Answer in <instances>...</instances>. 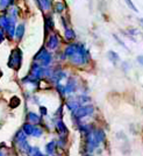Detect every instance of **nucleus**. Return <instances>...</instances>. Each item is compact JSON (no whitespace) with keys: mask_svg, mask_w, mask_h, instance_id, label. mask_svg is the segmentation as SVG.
Here are the masks:
<instances>
[{"mask_svg":"<svg viewBox=\"0 0 143 156\" xmlns=\"http://www.w3.org/2000/svg\"><path fill=\"white\" fill-rule=\"evenodd\" d=\"M69 59L71 61L73 64L84 65L89 62L90 55H89V51L85 49V47L83 46V44L77 43V50H76V52H75Z\"/></svg>","mask_w":143,"mask_h":156,"instance_id":"nucleus-1","label":"nucleus"},{"mask_svg":"<svg viewBox=\"0 0 143 156\" xmlns=\"http://www.w3.org/2000/svg\"><path fill=\"white\" fill-rule=\"evenodd\" d=\"M52 62V54L46 48H42L34 57V63H37L41 66H48Z\"/></svg>","mask_w":143,"mask_h":156,"instance_id":"nucleus-2","label":"nucleus"},{"mask_svg":"<svg viewBox=\"0 0 143 156\" xmlns=\"http://www.w3.org/2000/svg\"><path fill=\"white\" fill-rule=\"evenodd\" d=\"M93 112H94V107L92 105H83V106H80L79 108H77L72 113V117L79 120V119H83V118L87 117V115L93 114Z\"/></svg>","mask_w":143,"mask_h":156,"instance_id":"nucleus-3","label":"nucleus"},{"mask_svg":"<svg viewBox=\"0 0 143 156\" xmlns=\"http://www.w3.org/2000/svg\"><path fill=\"white\" fill-rule=\"evenodd\" d=\"M21 63H22V51L20 49H15L11 57H9V62H8V65L11 68H13L15 70H19L20 66H21Z\"/></svg>","mask_w":143,"mask_h":156,"instance_id":"nucleus-4","label":"nucleus"},{"mask_svg":"<svg viewBox=\"0 0 143 156\" xmlns=\"http://www.w3.org/2000/svg\"><path fill=\"white\" fill-rule=\"evenodd\" d=\"M58 46H59L58 36H57L56 34H51V35L49 36L48 42H47V48L50 49V50H55Z\"/></svg>","mask_w":143,"mask_h":156,"instance_id":"nucleus-5","label":"nucleus"},{"mask_svg":"<svg viewBox=\"0 0 143 156\" xmlns=\"http://www.w3.org/2000/svg\"><path fill=\"white\" fill-rule=\"evenodd\" d=\"M27 120H28L29 124L34 125V126H37V125L42 124V118L37 115L36 113H34V112H29L27 114Z\"/></svg>","mask_w":143,"mask_h":156,"instance_id":"nucleus-6","label":"nucleus"},{"mask_svg":"<svg viewBox=\"0 0 143 156\" xmlns=\"http://www.w3.org/2000/svg\"><path fill=\"white\" fill-rule=\"evenodd\" d=\"M56 129L58 132L59 136H68V134H69V129H68V127L65 126V124L59 119L57 120V122H56Z\"/></svg>","mask_w":143,"mask_h":156,"instance_id":"nucleus-7","label":"nucleus"},{"mask_svg":"<svg viewBox=\"0 0 143 156\" xmlns=\"http://www.w3.org/2000/svg\"><path fill=\"white\" fill-rule=\"evenodd\" d=\"M77 90V80L75 78H69L68 83L65 84V92L66 93H73Z\"/></svg>","mask_w":143,"mask_h":156,"instance_id":"nucleus-8","label":"nucleus"},{"mask_svg":"<svg viewBox=\"0 0 143 156\" xmlns=\"http://www.w3.org/2000/svg\"><path fill=\"white\" fill-rule=\"evenodd\" d=\"M82 105L78 103V100L77 99H69L68 101H66V107L69 108V110L71 111L72 113L75 112V111L77 110V108H79Z\"/></svg>","mask_w":143,"mask_h":156,"instance_id":"nucleus-9","label":"nucleus"},{"mask_svg":"<svg viewBox=\"0 0 143 156\" xmlns=\"http://www.w3.org/2000/svg\"><path fill=\"white\" fill-rule=\"evenodd\" d=\"M14 141L16 142V144L23 142V141H27V135L25 134V132L22 129L18 130V132L15 133V135H14Z\"/></svg>","mask_w":143,"mask_h":156,"instance_id":"nucleus-10","label":"nucleus"},{"mask_svg":"<svg viewBox=\"0 0 143 156\" xmlns=\"http://www.w3.org/2000/svg\"><path fill=\"white\" fill-rule=\"evenodd\" d=\"M56 146H57L56 141H50V142L47 143L46 151H47V154H48V156H52L55 154V151H56Z\"/></svg>","mask_w":143,"mask_h":156,"instance_id":"nucleus-11","label":"nucleus"},{"mask_svg":"<svg viewBox=\"0 0 143 156\" xmlns=\"http://www.w3.org/2000/svg\"><path fill=\"white\" fill-rule=\"evenodd\" d=\"M107 57H108V59L111 61L113 64H117V62L120 61V56L115 51H113V50H110V51L107 52Z\"/></svg>","mask_w":143,"mask_h":156,"instance_id":"nucleus-12","label":"nucleus"},{"mask_svg":"<svg viewBox=\"0 0 143 156\" xmlns=\"http://www.w3.org/2000/svg\"><path fill=\"white\" fill-rule=\"evenodd\" d=\"M34 128H35V126H34V125L29 124V122H25L21 129L25 132V134H26V135H33V130H34Z\"/></svg>","mask_w":143,"mask_h":156,"instance_id":"nucleus-13","label":"nucleus"},{"mask_svg":"<svg viewBox=\"0 0 143 156\" xmlns=\"http://www.w3.org/2000/svg\"><path fill=\"white\" fill-rule=\"evenodd\" d=\"M25 34V23H20L19 26L16 27V30H15V36L18 40H21L22 36Z\"/></svg>","mask_w":143,"mask_h":156,"instance_id":"nucleus-14","label":"nucleus"},{"mask_svg":"<svg viewBox=\"0 0 143 156\" xmlns=\"http://www.w3.org/2000/svg\"><path fill=\"white\" fill-rule=\"evenodd\" d=\"M64 33L65 39L68 40V41H73V40L76 39V33L73 32V29H71V28H66Z\"/></svg>","mask_w":143,"mask_h":156,"instance_id":"nucleus-15","label":"nucleus"},{"mask_svg":"<svg viewBox=\"0 0 143 156\" xmlns=\"http://www.w3.org/2000/svg\"><path fill=\"white\" fill-rule=\"evenodd\" d=\"M28 155L29 156H44L42 154V151L40 150L39 147H30V149L28 151Z\"/></svg>","mask_w":143,"mask_h":156,"instance_id":"nucleus-16","label":"nucleus"},{"mask_svg":"<svg viewBox=\"0 0 143 156\" xmlns=\"http://www.w3.org/2000/svg\"><path fill=\"white\" fill-rule=\"evenodd\" d=\"M37 4H41V7L43 9H49L51 7V0H40Z\"/></svg>","mask_w":143,"mask_h":156,"instance_id":"nucleus-17","label":"nucleus"},{"mask_svg":"<svg viewBox=\"0 0 143 156\" xmlns=\"http://www.w3.org/2000/svg\"><path fill=\"white\" fill-rule=\"evenodd\" d=\"M42 134H43V129L39 127V126H35V128L33 130V136L34 137H40L42 136Z\"/></svg>","mask_w":143,"mask_h":156,"instance_id":"nucleus-18","label":"nucleus"},{"mask_svg":"<svg viewBox=\"0 0 143 156\" xmlns=\"http://www.w3.org/2000/svg\"><path fill=\"white\" fill-rule=\"evenodd\" d=\"M124 2H126V5L129 7L131 11H134L135 13H137V12H138V9H137V7L135 6V4L133 2V0H124Z\"/></svg>","mask_w":143,"mask_h":156,"instance_id":"nucleus-19","label":"nucleus"},{"mask_svg":"<svg viewBox=\"0 0 143 156\" xmlns=\"http://www.w3.org/2000/svg\"><path fill=\"white\" fill-rule=\"evenodd\" d=\"M20 105V99L18 97H13L11 99V103H9V106L12 107V108H15V107H18Z\"/></svg>","mask_w":143,"mask_h":156,"instance_id":"nucleus-20","label":"nucleus"},{"mask_svg":"<svg viewBox=\"0 0 143 156\" xmlns=\"http://www.w3.org/2000/svg\"><path fill=\"white\" fill-rule=\"evenodd\" d=\"M12 0H0V8L1 9H6L7 7L11 5Z\"/></svg>","mask_w":143,"mask_h":156,"instance_id":"nucleus-21","label":"nucleus"},{"mask_svg":"<svg viewBox=\"0 0 143 156\" xmlns=\"http://www.w3.org/2000/svg\"><path fill=\"white\" fill-rule=\"evenodd\" d=\"M113 37H114V39L117 40V43H119L120 46H121V47H124V49H126V50H127V51H129V49H128V47L126 46V44H124V42H122V40H121V39H119V36H117V35H115V34H114V35H113Z\"/></svg>","mask_w":143,"mask_h":156,"instance_id":"nucleus-22","label":"nucleus"},{"mask_svg":"<svg viewBox=\"0 0 143 156\" xmlns=\"http://www.w3.org/2000/svg\"><path fill=\"white\" fill-rule=\"evenodd\" d=\"M65 8V5L64 2H58L57 5H56V13H62L63 12V9Z\"/></svg>","mask_w":143,"mask_h":156,"instance_id":"nucleus-23","label":"nucleus"},{"mask_svg":"<svg viewBox=\"0 0 143 156\" xmlns=\"http://www.w3.org/2000/svg\"><path fill=\"white\" fill-rule=\"evenodd\" d=\"M40 113H41V115H47L48 111H47L46 106H40Z\"/></svg>","mask_w":143,"mask_h":156,"instance_id":"nucleus-24","label":"nucleus"},{"mask_svg":"<svg viewBox=\"0 0 143 156\" xmlns=\"http://www.w3.org/2000/svg\"><path fill=\"white\" fill-rule=\"evenodd\" d=\"M128 32H129V36L130 35H137L138 32H137L135 28H128Z\"/></svg>","mask_w":143,"mask_h":156,"instance_id":"nucleus-25","label":"nucleus"},{"mask_svg":"<svg viewBox=\"0 0 143 156\" xmlns=\"http://www.w3.org/2000/svg\"><path fill=\"white\" fill-rule=\"evenodd\" d=\"M136 61L141 65H143V55H140V56H137V57H136Z\"/></svg>","mask_w":143,"mask_h":156,"instance_id":"nucleus-26","label":"nucleus"},{"mask_svg":"<svg viewBox=\"0 0 143 156\" xmlns=\"http://www.w3.org/2000/svg\"><path fill=\"white\" fill-rule=\"evenodd\" d=\"M4 37H5V35H4V32L0 29V42H2V41H4Z\"/></svg>","mask_w":143,"mask_h":156,"instance_id":"nucleus-27","label":"nucleus"},{"mask_svg":"<svg viewBox=\"0 0 143 156\" xmlns=\"http://www.w3.org/2000/svg\"><path fill=\"white\" fill-rule=\"evenodd\" d=\"M138 22H140V25L143 27V18H140V19H138Z\"/></svg>","mask_w":143,"mask_h":156,"instance_id":"nucleus-28","label":"nucleus"},{"mask_svg":"<svg viewBox=\"0 0 143 156\" xmlns=\"http://www.w3.org/2000/svg\"><path fill=\"white\" fill-rule=\"evenodd\" d=\"M0 156H5L4 154H2V151H0Z\"/></svg>","mask_w":143,"mask_h":156,"instance_id":"nucleus-29","label":"nucleus"},{"mask_svg":"<svg viewBox=\"0 0 143 156\" xmlns=\"http://www.w3.org/2000/svg\"><path fill=\"white\" fill-rule=\"evenodd\" d=\"M84 156H93V155H91V154H86V155H84Z\"/></svg>","mask_w":143,"mask_h":156,"instance_id":"nucleus-30","label":"nucleus"},{"mask_svg":"<svg viewBox=\"0 0 143 156\" xmlns=\"http://www.w3.org/2000/svg\"><path fill=\"white\" fill-rule=\"evenodd\" d=\"M52 156H59V155H52Z\"/></svg>","mask_w":143,"mask_h":156,"instance_id":"nucleus-31","label":"nucleus"},{"mask_svg":"<svg viewBox=\"0 0 143 156\" xmlns=\"http://www.w3.org/2000/svg\"><path fill=\"white\" fill-rule=\"evenodd\" d=\"M142 37H143V35H142Z\"/></svg>","mask_w":143,"mask_h":156,"instance_id":"nucleus-32","label":"nucleus"}]
</instances>
